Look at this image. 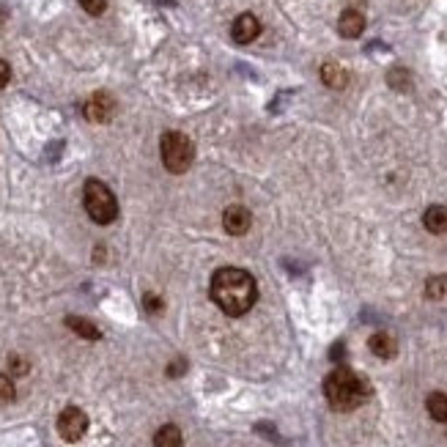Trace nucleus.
I'll use <instances>...</instances> for the list:
<instances>
[{
    "label": "nucleus",
    "instance_id": "obj_14",
    "mask_svg": "<svg viewBox=\"0 0 447 447\" xmlns=\"http://www.w3.org/2000/svg\"><path fill=\"white\" fill-rule=\"evenodd\" d=\"M181 445H184V436H181L178 425H162L154 434V447H181Z\"/></svg>",
    "mask_w": 447,
    "mask_h": 447
},
{
    "label": "nucleus",
    "instance_id": "obj_11",
    "mask_svg": "<svg viewBox=\"0 0 447 447\" xmlns=\"http://www.w3.org/2000/svg\"><path fill=\"white\" fill-rule=\"evenodd\" d=\"M368 346H371V351L379 357V360H393V357H396V351H398L396 338H393L390 332H376V335H371Z\"/></svg>",
    "mask_w": 447,
    "mask_h": 447
},
{
    "label": "nucleus",
    "instance_id": "obj_9",
    "mask_svg": "<svg viewBox=\"0 0 447 447\" xmlns=\"http://www.w3.org/2000/svg\"><path fill=\"white\" fill-rule=\"evenodd\" d=\"M362 30H365L362 11H360V8H346V11L341 14V20H338V33H341L343 39H360Z\"/></svg>",
    "mask_w": 447,
    "mask_h": 447
},
{
    "label": "nucleus",
    "instance_id": "obj_12",
    "mask_svg": "<svg viewBox=\"0 0 447 447\" xmlns=\"http://www.w3.org/2000/svg\"><path fill=\"white\" fill-rule=\"evenodd\" d=\"M422 225L431 231V233H445L447 231V206H428L425 214H422Z\"/></svg>",
    "mask_w": 447,
    "mask_h": 447
},
{
    "label": "nucleus",
    "instance_id": "obj_10",
    "mask_svg": "<svg viewBox=\"0 0 447 447\" xmlns=\"http://www.w3.org/2000/svg\"><path fill=\"white\" fill-rule=\"evenodd\" d=\"M322 82L326 85V88H332V91H341V88H346L348 85V72L341 66V63L329 61V63H324L322 66Z\"/></svg>",
    "mask_w": 447,
    "mask_h": 447
},
{
    "label": "nucleus",
    "instance_id": "obj_20",
    "mask_svg": "<svg viewBox=\"0 0 447 447\" xmlns=\"http://www.w3.org/2000/svg\"><path fill=\"white\" fill-rule=\"evenodd\" d=\"M390 85L406 91V88L412 85V82H409V72H406V69H393V72H390Z\"/></svg>",
    "mask_w": 447,
    "mask_h": 447
},
{
    "label": "nucleus",
    "instance_id": "obj_3",
    "mask_svg": "<svg viewBox=\"0 0 447 447\" xmlns=\"http://www.w3.org/2000/svg\"><path fill=\"white\" fill-rule=\"evenodd\" d=\"M82 203H85V212L94 223L110 225L118 217V200L113 195V190L99 181V178H88L85 187H82Z\"/></svg>",
    "mask_w": 447,
    "mask_h": 447
},
{
    "label": "nucleus",
    "instance_id": "obj_19",
    "mask_svg": "<svg viewBox=\"0 0 447 447\" xmlns=\"http://www.w3.org/2000/svg\"><path fill=\"white\" fill-rule=\"evenodd\" d=\"M80 6H82L85 14L99 17V14H104V8H107V0H80Z\"/></svg>",
    "mask_w": 447,
    "mask_h": 447
},
{
    "label": "nucleus",
    "instance_id": "obj_6",
    "mask_svg": "<svg viewBox=\"0 0 447 447\" xmlns=\"http://www.w3.org/2000/svg\"><path fill=\"white\" fill-rule=\"evenodd\" d=\"M116 110H118L116 99H113L107 91H97L91 99L85 102V107H82V116H85L91 124H107V121H113Z\"/></svg>",
    "mask_w": 447,
    "mask_h": 447
},
{
    "label": "nucleus",
    "instance_id": "obj_5",
    "mask_svg": "<svg viewBox=\"0 0 447 447\" xmlns=\"http://www.w3.org/2000/svg\"><path fill=\"white\" fill-rule=\"evenodd\" d=\"M85 431H88V415L82 409H77V406H66L61 412V417H58V434H61V439L80 442L85 436Z\"/></svg>",
    "mask_w": 447,
    "mask_h": 447
},
{
    "label": "nucleus",
    "instance_id": "obj_15",
    "mask_svg": "<svg viewBox=\"0 0 447 447\" xmlns=\"http://www.w3.org/2000/svg\"><path fill=\"white\" fill-rule=\"evenodd\" d=\"M425 409L436 422H447V396L445 393H431L425 398Z\"/></svg>",
    "mask_w": 447,
    "mask_h": 447
},
{
    "label": "nucleus",
    "instance_id": "obj_4",
    "mask_svg": "<svg viewBox=\"0 0 447 447\" xmlns=\"http://www.w3.org/2000/svg\"><path fill=\"white\" fill-rule=\"evenodd\" d=\"M159 157L171 173H184V171H190V165L195 159V146L181 132H165L159 140Z\"/></svg>",
    "mask_w": 447,
    "mask_h": 447
},
{
    "label": "nucleus",
    "instance_id": "obj_8",
    "mask_svg": "<svg viewBox=\"0 0 447 447\" xmlns=\"http://www.w3.org/2000/svg\"><path fill=\"white\" fill-rule=\"evenodd\" d=\"M231 36H233L236 44H250V42H255V39L261 36V23H258V17H255V14H239V17L233 20Z\"/></svg>",
    "mask_w": 447,
    "mask_h": 447
},
{
    "label": "nucleus",
    "instance_id": "obj_13",
    "mask_svg": "<svg viewBox=\"0 0 447 447\" xmlns=\"http://www.w3.org/2000/svg\"><path fill=\"white\" fill-rule=\"evenodd\" d=\"M66 326L77 332L80 338H85V341H99L102 338V329L97 326L94 322H88V319H80V316H69L66 319Z\"/></svg>",
    "mask_w": 447,
    "mask_h": 447
},
{
    "label": "nucleus",
    "instance_id": "obj_18",
    "mask_svg": "<svg viewBox=\"0 0 447 447\" xmlns=\"http://www.w3.org/2000/svg\"><path fill=\"white\" fill-rule=\"evenodd\" d=\"M8 368H11L14 376H25V373L30 371V362H27L25 357H20V354H11V357H8Z\"/></svg>",
    "mask_w": 447,
    "mask_h": 447
},
{
    "label": "nucleus",
    "instance_id": "obj_16",
    "mask_svg": "<svg viewBox=\"0 0 447 447\" xmlns=\"http://www.w3.org/2000/svg\"><path fill=\"white\" fill-rule=\"evenodd\" d=\"M447 294V277L445 274H434V277H428V283H425V297L428 299H442Z\"/></svg>",
    "mask_w": 447,
    "mask_h": 447
},
{
    "label": "nucleus",
    "instance_id": "obj_2",
    "mask_svg": "<svg viewBox=\"0 0 447 447\" xmlns=\"http://www.w3.org/2000/svg\"><path fill=\"white\" fill-rule=\"evenodd\" d=\"M324 396L335 412H351L371 398V384L351 368H335L324 381Z\"/></svg>",
    "mask_w": 447,
    "mask_h": 447
},
{
    "label": "nucleus",
    "instance_id": "obj_22",
    "mask_svg": "<svg viewBox=\"0 0 447 447\" xmlns=\"http://www.w3.org/2000/svg\"><path fill=\"white\" fill-rule=\"evenodd\" d=\"M8 80H11V66L0 58V88H6V85H8Z\"/></svg>",
    "mask_w": 447,
    "mask_h": 447
},
{
    "label": "nucleus",
    "instance_id": "obj_21",
    "mask_svg": "<svg viewBox=\"0 0 447 447\" xmlns=\"http://www.w3.org/2000/svg\"><path fill=\"white\" fill-rule=\"evenodd\" d=\"M143 305H146L149 313H159V310H162V299L157 297V294H146V297H143Z\"/></svg>",
    "mask_w": 447,
    "mask_h": 447
},
{
    "label": "nucleus",
    "instance_id": "obj_23",
    "mask_svg": "<svg viewBox=\"0 0 447 447\" xmlns=\"http://www.w3.org/2000/svg\"><path fill=\"white\" fill-rule=\"evenodd\" d=\"M184 371H187V362H184V360H176L173 365L168 368V376H181Z\"/></svg>",
    "mask_w": 447,
    "mask_h": 447
},
{
    "label": "nucleus",
    "instance_id": "obj_24",
    "mask_svg": "<svg viewBox=\"0 0 447 447\" xmlns=\"http://www.w3.org/2000/svg\"><path fill=\"white\" fill-rule=\"evenodd\" d=\"M0 20H3V14H0Z\"/></svg>",
    "mask_w": 447,
    "mask_h": 447
},
{
    "label": "nucleus",
    "instance_id": "obj_7",
    "mask_svg": "<svg viewBox=\"0 0 447 447\" xmlns=\"http://www.w3.org/2000/svg\"><path fill=\"white\" fill-rule=\"evenodd\" d=\"M250 225H252V214H250L247 206L233 203V206H228V209L223 212V228L231 233V236H242V233H247Z\"/></svg>",
    "mask_w": 447,
    "mask_h": 447
},
{
    "label": "nucleus",
    "instance_id": "obj_17",
    "mask_svg": "<svg viewBox=\"0 0 447 447\" xmlns=\"http://www.w3.org/2000/svg\"><path fill=\"white\" fill-rule=\"evenodd\" d=\"M14 398H17V390H14V381H11V376L0 373V403H11Z\"/></svg>",
    "mask_w": 447,
    "mask_h": 447
},
{
    "label": "nucleus",
    "instance_id": "obj_1",
    "mask_svg": "<svg viewBox=\"0 0 447 447\" xmlns=\"http://www.w3.org/2000/svg\"><path fill=\"white\" fill-rule=\"evenodd\" d=\"M209 294L225 316H245L258 299L255 277L239 267H223L212 274Z\"/></svg>",
    "mask_w": 447,
    "mask_h": 447
}]
</instances>
